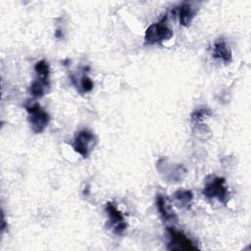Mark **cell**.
Instances as JSON below:
<instances>
[{
  "label": "cell",
  "mask_w": 251,
  "mask_h": 251,
  "mask_svg": "<svg viewBox=\"0 0 251 251\" xmlns=\"http://www.w3.org/2000/svg\"><path fill=\"white\" fill-rule=\"evenodd\" d=\"M174 35L173 29L168 25V17L165 15L160 21L151 24L145 30L144 44L155 45L171 39Z\"/></svg>",
  "instance_id": "6da1fadb"
},
{
  "label": "cell",
  "mask_w": 251,
  "mask_h": 251,
  "mask_svg": "<svg viewBox=\"0 0 251 251\" xmlns=\"http://www.w3.org/2000/svg\"><path fill=\"white\" fill-rule=\"evenodd\" d=\"M25 110L28 115V122L31 130L34 133H41L47 127L50 117L48 113L42 109V107L36 102H27L25 104Z\"/></svg>",
  "instance_id": "7a4b0ae2"
},
{
  "label": "cell",
  "mask_w": 251,
  "mask_h": 251,
  "mask_svg": "<svg viewBox=\"0 0 251 251\" xmlns=\"http://www.w3.org/2000/svg\"><path fill=\"white\" fill-rule=\"evenodd\" d=\"M203 194L209 199H218L224 204H226L229 200V192L227 186H226V180L220 176H215L206 182Z\"/></svg>",
  "instance_id": "3957f363"
},
{
  "label": "cell",
  "mask_w": 251,
  "mask_h": 251,
  "mask_svg": "<svg viewBox=\"0 0 251 251\" xmlns=\"http://www.w3.org/2000/svg\"><path fill=\"white\" fill-rule=\"evenodd\" d=\"M95 136L92 131L89 129H81L79 130L73 141V148L74 150L79 154L82 158H87L92 147L94 145Z\"/></svg>",
  "instance_id": "277c9868"
},
{
  "label": "cell",
  "mask_w": 251,
  "mask_h": 251,
  "mask_svg": "<svg viewBox=\"0 0 251 251\" xmlns=\"http://www.w3.org/2000/svg\"><path fill=\"white\" fill-rule=\"evenodd\" d=\"M105 212L108 217L109 225L112 231L117 235H122L127 227V224L125 220L123 213L113 202H107L105 206Z\"/></svg>",
  "instance_id": "5b68a950"
},
{
  "label": "cell",
  "mask_w": 251,
  "mask_h": 251,
  "mask_svg": "<svg viewBox=\"0 0 251 251\" xmlns=\"http://www.w3.org/2000/svg\"><path fill=\"white\" fill-rule=\"evenodd\" d=\"M169 233V250H196L198 249L197 245L181 230L176 229L174 227L168 228Z\"/></svg>",
  "instance_id": "8992f818"
},
{
  "label": "cell",
  "mask_w": 251,
  "mask_h": 251,
  "mask_svg": "<svg viewBox=\"0 0 251 251\" xmlns=\"http://www.w3.org/2000/svg\"><path fill=\"white\" fill-rule=\"evenodd\" d=\"M213 57L215 59L223 61L226 64L231 62L232 53L225 38L221 37L215 41L213 46Z\"/></svg>",
  "instance_id": "52a82bcc"
},
{
  "label": "cell",
  "mask_w": 251,
  "mask_h": 251,
  "mask_svg": "<svg viewBox=\"0 0 251 251\" xmlns=\"http://www.w3.org/2000/svg\"><path fill=\"white\" fill-rule=\"evenodd\" d=\"M156 206H157V209H158L161 217L165 221L171 222V221H176V215L173 211L169 201L167 200V198L164 195H161V194L157 195V197H156Z\"/></svg>",
  "instance_id": "ba28073f"
},
{
  "label": "cell",
  "mask_w": 251,
  "mask_h": 251,
  "mask_svg": "<svg viewBox=\"0 0 251 251\" xmlns=\"http://www.w3.org/2000/svg\"><path fill=\"white\" fill-rule=\"evenodd\" d=\"M195 12H196L195 8L192 7L191 3H188V2L181 3L177 8V16H178L179 24L183 26H188L195 16Z\"/></svg>",
  "instance_id": "9c48e42d"
},
{
  "label": "cell",
  "mask_w": 251,
  "mask_h": 251,
  "mask_svg": "<svg viewBox=\"0 0 251 251\" xmlns=\"http://www.w3.org/2000/svg\"><path fill=\"white\" fill-rule=\"evenodd\" d=\"M50 86V81L49 79L46 78H42V77H36V79H34L31 84H30V93L33 97L35 98H40L42 97L45 92L48 90Z\"/></svg>",
  "instance_id": "30bf717a"
},
{
  "label": "cell",
  "mask_w": 251,
  "mask_h": 251,
  "mask_svg": "<svg viewBox=\"0 0 251 251\" xmlns=\"http://www.w3.org/2000/svg\"><path fill=\"white\" fill-rule=\"evenodd\" d=\"M173 196L176 202L179 205V207L185 208V209H188L190 207L193 199L192 192L186 189H178L174 193Z\"/></svg>",
  "instance_id": "8fae6325"
},
{
  "label": "cell",
  "mask_w": 251,
  "mask_h": 251,
  "mask_svg": "<svg viewBox=\"0 0 251 251\" xmlns=\"http://www.w3.org/2000/svg\"><path fill=\"white\" fill-rule=\"evenodd\" d=\"M34 71L38 77L49 79L50 75V67L46 60H40L38 61L34 66Z\"/></svg>",
  "instance_id": "7c38bea8"
},
{
  "label": "cell",
  "mask_w": 251,
  "mask_h": 251,
  "mask_svg": "<svg viewBox=\"0 0 251 251\" xmlns=\"http://www.w3.org/2000/svg\"><path fill=\"white\" fill-rule=\"evenodd\" d=\"M212 116V112L209 109H198L191 114V121L194 124L201 123L205 118Z\"/></svg>",
  "instance_id": "4fadbf2b"
},
{
  "label": "cell",
  "mask_w": 251,
  "mask_h": 251,
  "mask_svg": "<svg viewBox=\"0 0 251 251\" xmlns=\"http://www.w3.org/2000/svg\"><path fill=\"white\" fill-rule=\"evenodd\" d=\"M93 81L87 76V75H83L80 78V87L82 89L83 92H89L93 89Z\"/></svg>",
  "instance_id": "5bb4252c"
}]
</instances>
